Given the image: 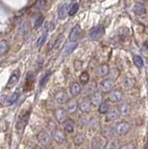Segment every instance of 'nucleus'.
<instances>
[{"label": "nucleus", "instance_id": "obj_1", "mask_svg": "<svg viewBox=\"0 0 148 149\" xmlns=\"http://www.w3.org/2000/svg\"><path fill=\"white\" fill-rule=\"evenodd\" d=\"M129 130H131V125L126 121H121L115 126V132L120 136L127 134L129 132Z\"/></svg>", "mask_w": 148, "mask_h": 149}, {"label": "nucleus", "instance_id": "obj_2", "mask_svg": "<svg viewBox=\"0 0 148 149\" xmlns=\"http://www.w3.org/2000/svg\"><path fill=\"white\" fill-rule=\"evenodd\" d=\"M104 35V27L101 25L95 26L90 31V37L92 40H98Z\"/></svg>", "mask_w": 148, "mask_h": 149}, {"label": "nucleus", "instance_id": "obj_3", "mask_svg": "<svg viewBox=\"0 0 148 149\" xmlns=\"http://www.w3.org/2000/svg\"><path fill=\"white\" fill-rule=\"evenodd\" d=\"M20 77H21V72H20L19 69H17V70H15V71L12 73V74L10 77V79H8V84H7V86H6L7 90H10V88H12L13 87H14L16 84L19 82Z\"/></svg>", "mask_w": 148, "mask_h": 149}, {"label": "nucleus", "instance_id": "obj_4", "mask_svg": "<svg viewBox=\"0 0 148 149\" xmlns=\"http://www.w3.org/2000/svg\"><path fill=\"white\" fill-rule=\"evenodd\" d=\"M55 118L60 123H64L68 119V113L65 109L60 108L55 111Z\"/></svg>", "mask_w": 148, "mask_h": 149}, {"label": "nucleus", "instance_id": "obj_5", "mask_svg": "<svg viewBox=\"0 0 148 149\" xmlns=\"http://www.w3.org/2000/svg\"><path fill=\"white\" fill-rule=\"evenodd\" d=\"M113 87H114V83L111 79H104V80H103L100 83L99 90L101 92L106 93V92H109L112 91Z\"/></svg>", "mask_w": 148, "mask_h": 149}, {"label": "nucleus", "instance_id": "obj_6", "mask_svg": "<svg viewBox=\"0 0 148 149\" xmlns=\"http://www.w3.org/2000/svg\"><path fill=\"white\" fill-rule=\"evenodd\" d=\"M29 116H30L29 112H26V113H24V115L21 116L20 119L18 120L17 125H16V129L18 130H20V132H21V130H22L25 128V126L27 125V123H28Z\"/></svg>", "mask_w": 148, "mask_h": 149}, {"label": "nucleus", "instance_id": "obj_7", "mask_svg": "<svg viewBox=\"0 0 148 149\" xmlns=\"http://www.w3.org/2000/svg\"><path fill=\"white\" fill-rule=\"evenodd\" d=\"M52 136H53L54 141L56 142L57 143H63L66 140L65 133H64V132L62 130H59V129H56V130H53Z\"/></svg>", "mask_w": 148, "mask_h": 149}, {"label": "nucleus", "instance_id": "obj_8", "mask_svg": "<svg viewBox=\"0 0 148 149\" xmlns=\"http://www.w3.org/2000/svg\"><path fill=\"white\" fill-rule=\"evenodd\" d=\"M55 100L57 101L58 104H67V102L69 101V96L65 91H61L56 93V95H55Z\"/></svg>", "mask_w": 148, "mask_h": 149}, {"label": "nucleus", "instance_id": "obj_9", "mask_svg": "<svg viewBox=\"0 0 148 149\" xmlns=\"http://www.w3.org/2000/svg\"><path fill=\"white\" fill-rule=\"evenodd\" d=\"M36 138H38V142L40 143L44 144V146H49V144L50 143V135L46 132H40L38 134Z\"/></svg>", "mask_w": 148, "mask_h": 149}, {"label": "nucleus", "instance_id": "obj_10", "mask_svg": "<svg viewBox=\"0 0 148 149\" xmlns=\"http://www.w3.org/2000/svg\"><path fill=\"white\" fill-rule=\"evenodd\" d=\"M97 88V85L95 82H91L87 84L85 86L84 90L82 91V94L83 96H88V95H92L93 93L95 92V90Z\"/></svg>", "mask_w": 148, "mask_h": 149}, {"label": "nucleus", "instance_id": "obj_11", "mask_svg": "<svg viewBox=\"0 0 148 149\" xmlns=\"http://www.w3.org/2000/svg\"><path fill=\"white\" fill-rule=\"evenodd\" d=\"M122 98H123V93L120 91H111L108 95L109 101L113 102H118L122 100Z\"/></svg>", "mask_w": 148, "mask_h": 149}, {"label": "nucleus", "instance_id": "obj_12", "mask_svg": "<svg viewBox=\"0 0 148 149\" xmlns=\"http://www.w3.org/2000/svg\"><path fill=\"white\" fill-rule=\"evenodd\" d=\"M77 46H78L77 42H70V43H67L64 46V48L63 49V55L66 56V55L71 54L73 51L77 48Z\"/></svg>", "mask_w": 148, "mask_h": 149}, {"label": "nucleus", "instance_id": "obj_13", "mask_svg": "<svg viewBox=\"0 0 148 149\" xmlns=\"http://www.w3.org/2000/svg\"><path fill=\"white\" fill-rule=\"evenodd\" d=\"M80 35V27L79 25H75L69 34V40L71 42H76L77 40V38L79 37Z\"/></svg>", "mask_w": 148, "mask_h": 149}, {"label": "nucleus", "instance_id": "obj_14", "mask_svg": "<svg viewBox=\"0 0 148 149\" xmlns=\"http://www.w3.org/2000/svg\"><path fill=\"white\" fill-rule=\"evenodd\" d=\"M101 100H103V96H101L100 92H94L93 94L90 95V104L94 106L100 105L101 104Z\"/></svg>", "mask_w": 148, "mask_h": 149}, {"label": "nucleus", "instance_id": "obj_15", "mask_svg": "<svg viewBox=\"0 0 148 149\" xmlns=\"http://www.w3.org/2000/svg\"><path fill=\"white\" fill-rule=\"evenodd\" d=\"M119 112L117 108L109 109V111L106 113V120L107 121H115L118 118Z\"/></svg>", "mask_w": 148, "mask_h": 149}, {"label": "nucleus", "instance_id": "obj_16", "mask_svg": "<svg viewBox=\"0 0 148 149\" xmlns=\"http://www.w3.org/2000/svg\"><path fill=\"white\" fill-rule=\"evenodd\" d=\"M68 9H69V7L67 4H63L62 6L59 8L58 18L60 20H64V19H66V17L68 15Z\"/></svg>", "mask_w": 148, "mask_h": 149}, {"label": "nucleus", "instance_id": "obj_17", "mask_svg": "<svg viewBox=\"0 0 148 149\" xmlns=\"http://www.w3.org/2000/svg\"><path fill=\"white\" fill-rule=\"evenodd\" d=\"M77 102L76 100H69L66 104V111L67 113H71V114H75L76 110H77Z\"/></svg>", "mask_w": 148, "mask_h": 149}, {"label": "nucleus", "instance_id": "obj_18", "mask_svg": "<svg viewBox=\"0 0 148 149\" xmlns=\"http://www.w3.org/2000/svg\"><path fill=\"white\" fill-rule=\"evenodd\" d=\"M134 12H135L137 15H143L146 11L145 8V5L142 3V2H136L135 5H134Z\"/></svg>", "mask_w": 148, "mask_h": 149}, {"label": "nucleus", "instance_id": "obj_19", "mask_svg": "<svg viewBox=\"0 0 148 149\" xmlns=\"http://www.w3.org/2000/svg\"><path fill=\"white\" fill-rule=\"evenodd\" d=\"M79 109L82 113H89L91 109V104L90 100L88 99H84L79 104Z\"/></svg>", "mask_w": 148, "mask_h": 149}, {"label": "nucleus", "instance_id": "obj_20", "mask_svg": "<svg viewBox=\"0 0 148 149\" xmlns=\"http://www.w3.org/2000/svg\"><path fill=\"white\" fill-rule=\"evenodd\" d=\"M109 72H110V69L107 64H101L98 67V69H97V74L101 77H106L109 74Z\"/></svg>", "mask_w": 148, "mask_h": 149}, {"label": "nucleus", "instance_id": "obj_21", "mask_svg": "<svg viewBox=\"0 0 148 149\" xmlns=\"http://www.w3.org/2000/svg\"><path fill=\"white\" fill-rule=\"evenodd\" d=\"M117 110L119 112V115L128 116L129 113H131V106H129V104H127V102H123V104H121L119 105Z\"/></svg>", "mask_w": 148, "mask_h": 149}, {"label": "nucleus", "instance_id": "obj_22", "mask_svg": "<svg viewBox=\"0 0 148 149\" xmlns=\"http://www.w3.org/2000/svg\"><path fill=\"white\" fill-rule=\"evenodd\" d=\"M75 126L76 125L74 123V121H72L71 119H67L65 122L63 123L64 130L68 133H72L74 130H75Z\"/></svg>", "mask_w": 148, "mask_h": 149}, {"label": "nucleus", "instance_id": "obj_23", "mask_svg": "<svg viewBox=\"0 0 148 149\" xmlns=\"http://www.w3.org/2000/svg\"><path fill=\"white\" fill-rule=\"evenodd\" d=\"M80 92H81V87H80L79 84L76 83V82L73 83L71 88H70V93H71V95L74 96V97H76V96H77L78 94H79Z\"/></svg>", "mask_w": 148, "mask_h": 149}, {"label": "nucleus", "instance_id": "obj_24", "mask_svg": "<svg viewBox=\"0 0 148 149\" xmlns=\"http://www.w3.org/2000/svg\"><path fill=\"white\" fill-rule=\"evenodd\" d=\"M8 48L10 46H8V41L5 39H0V55L5 54L8 50Z\"/></svg>", "mask_w": 148, "mask_h": 149}, {"label": "nucleus", "instance_id": "obj_25", "mask_svg": "<svg viewBox=\"0 0 148 149\" xmlns=\"http://www.w3.org/2000/svg\"><path fill=\"white\" fill-rule=\"evenodd\" d=\"M91 146L93 149H101L103 148V141L100 137H94L92 139Z\"/></svg>", "mask_w": 148, "mask_h": 149}, {"label": "nucleus", "instance_id": "obj_26", "mask_svg": "<svg viewBox=\"0 0 148 149\" xmlns=\"http://www.w3.org/2000/svg\"><path fill=\"white\" fill-rule=\"evenodd\" d=\"M18 98H19V93H18V92L12 93V94L6 100V104H5L6 105H11V104H13L18 100Z\"/></svg>", "mask_w": 148, "mask_h": 149}, {"label": "nucleus", "instance_id": "obj_27", "mask_svg": "<svg viewBox=\"0 0 148 149\" xmlns=\"http://www.w3.org/2000/svg\"><path fill=\"white\" fill-rule=\"evenodd\" d=\"M78 9H79V5H78L77 3H73L71 6L69 7L68 15H70V16L75 15V14L78 11Z\"/></svg>", "mask_w": 148, "mask_h": 149}, {"label": "nucleus", "instance_id": "obj_28", "mask_svg": "<svg viewBox=\"0 0 148 149\" xmlns=\"http://www.w3.org/2000/svg\"><path fill=\"white\" fill-rule=\"evenodd\" d=\"M133 63L138 68H142L143 67V60L141 56L139 55H134L133 56Z\"/></svg>", "mask_w": 148, "mask_h": 149}, {"label": "nucleus", "instance_id": "obj_29", "mask_svg": "<svg viewBox=\"0 0 148 149\" xmlns=\"http://www.w3.org/2000/svg\"><path fill=\"white\" fill-rule=\"evenodd\" d=\"M117 143L115 140H110L103 146V149H117Z\"/></svg>", "mask_w": 148, "mask_h": 149}, {"label": "nucleus", "instance_id": "obj_30", "mask_svg": "<svg viewBox=\"0 0 148 149\" xmlns=\"http://www.w3.org/2000/svg\"><path fill=\"white\" fill-rule=\"evenodd\" d=\"M109 111V104L107 102H101L99 105V112L101 114H106Z\"/></svg>", "mask_w": 148, "mask_h": 149}, {"label": "nucleus", "instance_id": "obj_31", "mask_svg": "<svg viewBox=\"0 0 148 149\" xmlns=\"http://www.w3.org/2000/svg\"><path fill=\"white\" fill-rule=\"evenodd\" d=\"M84 140H85L84 135L82 133H78L76 135L75 139H74V143H75L76 146H80V144H82L83 142H84Z\"/></svg>", "mask_w": 148, "mask_h": 149}, {"label": "nucleus", "instance_id": "obj_32", "mask_svg": "<svg viewBox=\"0 0 148 149\" xmlns=\"http://www.w3.org/2000/svg\"><path fill=\"white\" fill-rule=\"evenodd\" d=\"M79 80L82 84H87L88 82H89L90 80V76L89 74H88V72H83L80 77H79Z\"/></svg>", "mask_w": 148, "mask_h": 149}, {"label": "nucleus", "instance_id": "obj_33", "mask_svg": "<svg viewBox=\"0 0 148 149\" xmlns=\"http://www.w3.org/2000/svg\"><path fill=\"white\" fill-rule=\"evenodd\" d=\"M50 74H51V71H48L47 73H46L44 76H43V77L41 78V81H40V87H44L45 86V84L47 83V81H48V79L49 78V77H50Z\"/></svg>", "mask_w": 148, "mask_h": 149}, {"label": "nucleus", "instance_id": "obj_34", "mask_svg": "<svg viewBox=\"0 0 148 149\" xmlns=\"http://www.w3.org/2000/svg\"><path fill=\"white\" fill-rule=\"evenodd\" d=\"M47 37H48V33H46V34L41 36L39 38H38V42H36V47L40 48V47L45 43V41H46V39H47Z\"/></svg>", "mask_w": 148, "mask_h": 149}, {"label": "nucleus", "instance_id": "obj_35", "mask_svg": "<svg viewBox=\"0 0 148 149\" xmlns=\"http://www.w3.org/2000/svg\"><path fill=\"white\" fill-rule=\"evenodd\" d=\"M43 22H44V17L39 16L35 22V29H38V28H39L40 26H42Z\"/></svg>", "mask_w": 148, "mask_h": 149}, {"label": "nucleus", "instance_id": "obj_36", "mask_svg": "<svg viewBox=\"0 0 148 149\" xmlns=\"http://www.w3.org/2000/svg\"><path fill=\"white\" fill-rule=\"evenodd\" d=\"M82 62L79 60H76L75 62H74V67H75V70L78 71V70H80L82 68Z\"/></svg>", "mask_w": 148, "mask_h": 149}, {"label": "nucleus", "instance_id": "obj_37", "mask_svg": "<svg viewBox=\"0 0 148 149\" xmlns=\"http://www.w3.org/2000/svg\"><path fill=\"white\" fill-rule=\"evenodd\" d=\"M28 30V24L27 23H22V24L21 25L20 27V32L21 33H26V31Z\"/></svg>", "mask_w": 148, "mask_h": 149}, {"label": "nucleus", "instance_id": "obj_38", "mask_svg": "<svg viewBox=\"0 0 148 149\" xmlns=\"http://www.w3.org/2000/svg\"><path fill=\"white\" fill-rule=\"evenodd\" d=\"M45 5H47V2L46 1H38V3H36V6H38V8L40 9H44Z\"/></svg>", "mask_w": 148, "mask_h": 149}, {"label": "nucleus", "instance_id": "obj_39", "mask_svg": "<svg viewBox=\"0 0 148 149\" xmlns=\"http://www.w3.org/2000/svg\"><path fill=\"white\" fill-rule=\"evenodd\" d=\"M119 149H134V144L133 143H127L125 146H121Z\"/></svg>", "mask_w": 148, "mask_h": 149}, {"label": "nucleus", "instance_id": "obj_40", "mask_svg": "<svg viewBox=\"0 0 148 149\" xmlns=\"http://www.w3.org/2000/svg\"><path fill=\"white\" fill-rule=\"evenodd\" d=\"M142 49H143V50L145 51V52H148V40H146L145 43H143Z\"/></svg>", "mask_w": 148, "mask_h": 149}, {"label": "nucleus", "instance_id": "obj_41", "mask_svg": "<svg viewBox=\"0 0 148 149\" xmlns=\"http://www.w3.org/2000/svg\"><path fill=\"white\" fill-rule=\"evenodd\" d=\"M33 149H43V148H41V147H39V146H35V147H34Z\"/></svg>", "mask_w": 148, "mask_h": 149}]
</instances>
